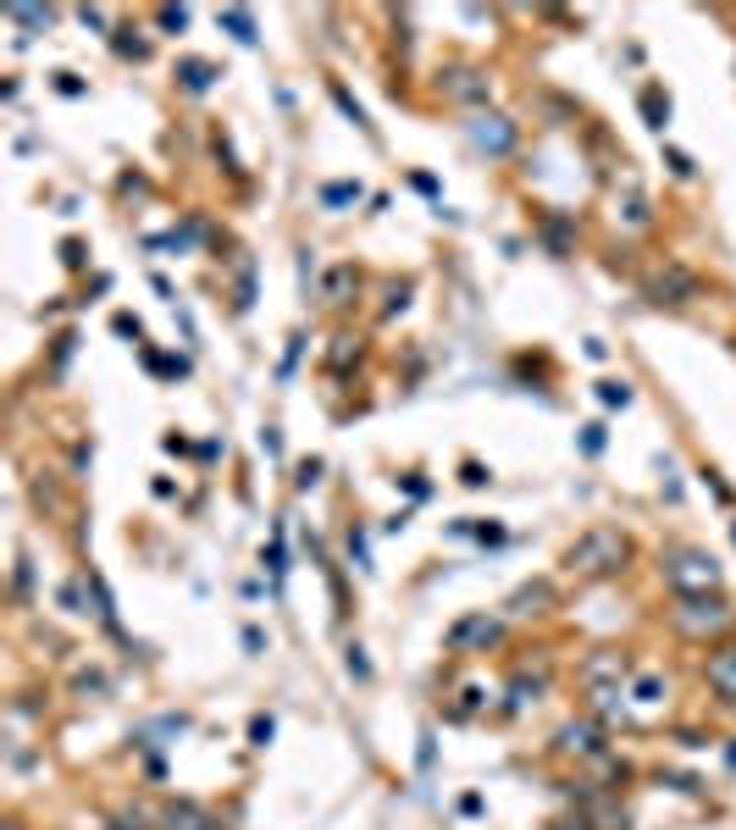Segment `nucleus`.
Wrapping results in <instances>:
<instances>
[{
  "instance_id": "9d476101",
  "label": "nucleus",
  "mask_w": 736,
  "mask_h": 830,
  "mask_svg": "<svg viewBox=\"0 0 736 830\" xmlns=\"http://www.w3.org/2000/svg\"><path fill=\"white\" fill-rule=\"evenodd\" d=\"M360 288V272L349 261H338L333 272L321 277V305H349V294Z\"/></svg>"
},
{
  "instance_id": "39448f33",
  "label": "nucleus",
  "mask_w": 736,
  "mask_h": 830,
  "mask_svg": "<svg viewBox=\"0 0 736 830\" xmlns=\"http://www.w3.org/2000/svg\"><path fill=\"white\" fill-rule=\"evenodd\" d=\"M499 637H504V620H499V615H487V609H482V615H460V620L449 626V648H454V653L493 648Z\"/></svg>"
},
{
  "instance_id": "a211bd4d",
  "label": "nucleus",
  "mask_w": 736,
  "mask_h": 830,
  "mask_svg": "<svg viewBox=\"0 0 736 830\" xmlns=\"http://www.w3.org/2000/svg\"><path fill=\"white\" fill-rule=\"evenodd\" d=\"M642 117H648V128H665L670 122V100L659 95V89H642Z\"/></svg>"
},
{
  "instance_id": "9b49d317",
  "label": "nucleus",
  "mask_w": 736,
  "mask_h": 830,
  "mask_svg": "<svg viewBox=\"0 0 736 830\" xmlns=\"http://www.w3.org/2000/svg\"><path fill=\"white\" fill-rule=\"evenodd\" d=\"M620 676H626V653H593V659L582 664L587 687H609V681L620 687Z\"/></svg>"
},
{
  "instance_id": "2eb2a0df",
  "label": "nucleus",
  "mask_w": 736,
  "mask_h": 830,
  "mask_svg": "<svg viewBox=\"0 0 736 830\" xmlns=\"http://www.w3.org/2000/svg\"><path fill=\"white\" fill-rule=\"evenodd\" d=\"M178 78H183V89H189V95H205V89L216 83V67H211V61H183Z\"/></svg>"
},
{
  "instance_id": "393cba45",
  "label": "nucleus",
  "mask_w": 736,
  "mask_h": 830,
  "mask_svg": "<svg viewBox=\"0 0 736 830\" xmlns=\"http://www.w3.org/2000/svg\"><path fill=\"white\" fill-rule=\"evenodd\" d=\"M598 399H604L609 410H626V404H631V388H626V382H598Z\"/></svg>"
},
{
  "instance_id": "20e7f679",
  "label": "nucleus",
  "mask_w": 736,
  "mask_h": 830,
  "mask_svg": "<svg viewBox=\"0 0 736 830\" xmlns=\"http://www.w3.org/2000/svg\"><path fill=\"white\" fill-rule=\"evenodd\" d=\"M642 294H648L653 305H687V299H698V277H692L687 266L665 261V266H653V272H648Z\"/></svg>"
},
{
  "instance_id": "f704fd0d",
  "label": "nucleus",
  "mask_w": 736,
  "mask_h": 830,
  "mask_svg": "<svg viewBox=\"0 0 736 830\" xmlns=\"http://www.w3.org/2000/svg\"><path fill=\"white\" fill-rule=\"evenodd\" d=\"M316 476H321V460H305V465H299V487H316Z\"/></svg>"
},
{
  "instance_id": "c85d7f7f",
  "label": "nucleus",
  "mask_w": 736,
  "mask_h": 830,
  "mask_svg": "<svg viewBox=\"0 0 736 830\" xmlns=\"http://www.w3.org/2000/svg\"><path fill=\"white\" fill-rule=\"evenodd\" d=\"M161 28H189V12L183 6H161Z\"/></svg>"
},
{
  "instance_id": "ddd939ff",
  "label": "nucleus",
  "mask_w": 736,
  "mask_h": 830,
  "mask_svg": "<svg viewBox=\"0 0 736 830\" xmlns=\"http://www.w3.org/2000/svg\"><path fill=\"white\" fill-rule=\"evenodd\" d=\"M161 825H167V830H222V825H216V819L205 814L200 803H172Z\"/></svg>"
},
{
  "instance_id": "7ed1b4c3",
  "label": "nucleus",
  "mask_w": 736,
  "mask_h": 830,
  "mask_svg": "<svg viewBox=\"0 0 736 830\" xmlns=\"http://www.w3.org/2000/svg\"><path fill=\"white\" fill-rule=\"evenodd\" d=\"M731 620H736V609L725 604L720 593H709V598H681V609H676V631H681V637H698V642L720 637Z\"/></svg>"
},
{
  "instance_id": "6ab92c4d",
  "label": "nucleus",
  "mask_w": 736,
  "mask_h": 830,
  "mask_svg": "<svg viewBox=\"0 0 736 830\" xmlns=\"http://www.w3.org/2000/svg\"><path fill=\"white\" fill-rule=\"evenodd\" d=\"M587 698H593V714L615 720V714H620V698H626V692H620V687H587Z\"/></svg>"
},
{
  "instance_id": "e433bc0d",
  "label": "nucleus",
  "mask_w": 736,
  "mask_h": 830,
  "mask_svg": "<svg viewBox=\"0 0 736 830\" xmlns=\"http://www.w3.org/2000/svg\"><path fill=\"white\" fill-rule=\"evenodd\" d=\"M78 17H84V28H106V12H95V6H84Z\"/></svg>"
},
{
  "instance_id": "aec40b11",
  "label": "nucleus",
  "mask_w": 736,
  "mask_h": 830,
  "mask_svg": "<svg viewBox=\"0 0 736 830\" xmlns=\"http://www.w3.org/2000/svg\"><path fill=\"white\" fill-rule=\"evenodd\" d=\"M355 360H360V344H355V338H333V349H327V366H333V371H349Z\"/></svg>"
},
{
  "instance_id": "2f4dec72",
  "label": "nucleus",
  "mask_w": 736,
  "mask_h": 830,
  "mask_svg": "<svg viewBox=\"0 0 736 830\" xmlns=\"http://www.w3.org/2000/svg\"><path fill=\"white\" fill-rule=\"evenodd\" d=\"M349 676H360V681L371 676V664H366V653H360V648H349Z\"/></svg>"
},
{
  "instance_id": "6e6552de",
  "label": "nucleus",
  "mask_w": 736,
  "mask_h": 830,
  "mask_svg": "<svg viewBox=\"0 0 736 830\" xmlns=\"http://www.w3.org/2000/svg\"><path fill=\"white\" fill-rule=\"evenodd\" d=\"M438 89L449 100H460V106H482V100H487V72H476V67H443L438 72Z\"/></svg>"
},
{
  "instance_id": "f03ea898",
  "label": "nucleus",
  "mask_w": 736,
  "mask_h": 830,
  "mask_svg": "<svg viewBox=\"0 0 736 830\" xmlns=\"http://www.w3.org/2000/svg\"><path fill=\"white\" fill-rule=\"evenodd\" d=\"M720 581H725V570L709 548H670L665 554V587L676 598H709V593H720Z\"/></svg>"
},
{
  "instance_id": "cd10ccee",
  "label": "nucleus",
  "mask_w": 736,
  "mask_h": 830,
  "mask_svg": "<svg viewBox=\"0 0 736 830\" xmlns=\"http://www.w3.org/2000/svg\"><path fill=\"white\" fill-rule=\"evenodd\" d=\"M6 17H17L28 28H50V12H39V6H6Z\"/></svg>"
},
{
  "instance_id": "b1692460",
  "label": "nucleus",
  "mask_w": 736,
  "mask_h": 830,
  "mask_svg": "<svg viewBox=\"0 0 736 830\" xmlns=\"http://www.w3.org/2000/svg\"><path fill=\"white\" fill-rule=\"evenodd\" d=\"M631 698H637V703H665V681H659V676H637Z\"/></svg>"
},
{
  "instance_id": "7c9ffc66",
  "label": "nucleus",
  "mask_w": 736,
  "mask_h": 830,
  "mask_svg": "<svg viewBox=\"0 0 736 830\" xmlns=\"http://www.w3.org/2000/svg\"><path fill=\"white\" fill-rule=\"evenodd\" d=\"M144 825H150V819H144L139 808H133V814H117V819H111V830H144Z\"/></svg>"
},
{
  "instance_id": "f8f14e48",
  "label": "nucleus",
  "mask_w": 736,
  "mask_h": 830,
  "mask_svg": "<svg viewBox=\"0 0 736 830\" xmlns=\"http://www.w3.org/2000/svg\"><path fill=\"white\" fill-rule=\"evenodd\" d=\"M548 604H554V587H548V581H526V587H515L510 615H543Z\"/></svg>"
},
{
  "instance_id": "c9c22d12",
  "label": "nucleus",
  "mask_w": 736,
  "mask_h": 830,
  "mask_svg": "<svg viewBox=\"0 0 736 830\" xmlns=\"http://www.w3.org/2000/svg\"><path fill=\"white\" fill-rule=\"evenodd\" d=\"M61 261H67V266H84V244H61Z\"/></svg>"
},
{
  "instance_id": "0eeeda50",
  "label": "nucleus",
  "mask_w": 736,
  "mask_h": 830,
  "mask_svg": "<svg viewBox=\"0 0 736 830\" xmlns=\"http://www.w3.org/2000/svg\"><path fill=\"white\" fill-rule=\"evenodd\" d=\"M465 133H471V144L476 150H487V155H510L515 150V122L493 117V111H476V117L465 122Z\"/></svg>"
},
{
  "instance_id": "bb28decb",
  "label": "nucleus",
  "mask_w": 736,
  "mask_h": 830,
  "mask_svg": "<svg viewBox=\"0 0 736 830\" xmlns=\"http://www.w3.org/2000/svg\"><path fill=\"white\" fill-rule=\"evenodd\" d=\"M543 233H548V249H554V255H565V249H570V227L565 222H559V216H548V222H543Z\"/></svg>"
},
{
  "instance_id": "423d86ee",
  "label": "nucleus",
  "mask_w": 736,
  "mask_h": 830,
  "mask_svg": "<svg viewBox=\"0 0 736 830\" xmlns=\"http://www.w3.org/2000/svg\"><path fill=\"white\" fill-rule=\"evenodd\" d=\"M554 753H565V759H604V725H598V720H570V725H559Z\"/></svg>"
},
{
  "instance_id": "c756f323",
  "label": "nucleus",
  "mask_w": 736,
  "mask_h": 830,
  "mask_svg": "<svg viewBox=\"0 0 736 830\" xmlns=\"http://www.w3.org/2000/svg\"><path fill=\"white\" fill-rule=\"evenodd\" d=\"M117 50H122V56H133V61H144V56H150V45H144V39H128V34L117 39Z\"/></svg>"
},
{
  "instance_id": "412c9836",
  "label": "nucleus",
  "mask_w": 736,
  "mask_h": 830,
  "mask_svg": "<svg viewBox=\"0 0 736 830\" xmlns=\"http://www.w3.org/2000/svg\"><path fill=\"white\" fill-rule=\"evenodd\" d=\"M355 200H360V183H327V189H321V205H327V211L355 205Z\"/></svg>"
},
{
  "instance_id": "f257e3e1",
  "label": "nucleus",
  "mask_w": 736,
  "mask_h": 830,
  "mask_svg": "<svg viewBox=\"0 0 736 830\" xmlns=\"http://www.w3.org/2000/svg\"><path fill=\"white\" fill-rule=\"evenodd\" d=\"M626 559H631V537L615 532V526H593L565 548V570H576V576H620Z\"/></svg>"
},
{
  "instance_id": "72a5a7b5",
  "label": "nucleus",
  "mask_w": 736,
  "mask_h": 830,
  "mask_svg": "<svg viewBox=\"0 0 736 830\" xmlns=\"http://www.w3.org/2000/svg\"><path fill=\"white\" fill-rule=\"evenodd\" d=\"M250 736H255V747H266V742H272V720H266V714H261V720L250 725Z\"/></svg>"
},
{
  "instance_id": "a878e982",
  "label": "nucleus",
  "mask_w": 736,
  "mask_h": 830,
  "mask_svg": "<svg viewBox=\"0 0 736 830\" xmlns=\"http://www.w3.org/2000/svg\"><path fill=\"white\" fill-rule=\"evenodd\" d=\"M333 100H338V106H344V117H349V122H355V128H366V133H371V122H366V111H360V106H355V100H349V95H344V83H333Z\"/></svg>"
},
{
  "instance_id": "4be33fe9",
  "label": "nucleus",
  "mask_w": 736,
  "mask_h": 830,
  "mask_svg": "<svg viewBox=\"0 0 736 830\" xmlns=\"http://www.w3.org/2000/svg\"><path fill=\"white\" fill-rule=\"evenodd\" d=\"M250 299H255V261L238 255V310H250Z\"/></svg>"
},
{
  "instance_id": "4468645a",
  "label": "nucleus",
  "mask_w": 736,
  "mask_h": 830,
  "mask_svg": "<svg viewBox=\"0 0 736 830\" xmlns=\"http://www.w3.org/2000/svg\"><path fill=\"white\" fill-rule=\"evenodd\" d=\"M543 687H548V670H537V676H515V681H510V709L521 714L526 703L543 698Z\"/></svg>"
},
{
  "instance_id": "473e14b6",
  "label": "nucleus",
  "mask_w": 736,
  "mask_h": 830,
  "mask_svg": "<svg viewBox=\"0 0 736 830\" xmlns=\"http://www.w3.org/2000/svg\"><path fill=\"white\" fill-rule=\"evenodd\" d=\"M582 449H587V454L604 449V427H587V432H582Z\"/></svg>"
},
{
  "instance_id": "dca6fc26",
  "label": "nucleus",
  "mask_w": 736,
  "mask_h": 830,
  "mask_svg": "<svg viewBox=\"0 0 736 830\" xmlns=\"http://www.w3.org/2000/svg\"><path fill=\"white\" fill-rule=\"evenodd\" d=\"M84 576H89V598H95V615H100V626H111V631H117V604H111L106 581H100L95 570H84Z\"/></svg>"
},
{
  "instance_id": "f3484780",
  "label": "nucleus",
  "mask_w": 736,
  "mask_h": 830,
  "mask_svg": "<svg viewBox=\"0 0 736 830\" xmlns=\"http://www.w3.org/2000/svg\"><path fill=\"white\" fill-rule=\"evenodd\" d=\"M216 23H222L227 34L238 39V45H255V17H250V12H233V6H227V12L216 17Z\"/></svg>"
},
{
  "instance_id": "1a4fd4ad",
  "label": "nucleus",
  "mask_w": 736,
  "mask_h": 830,
  "mask_svg": "<svg viewBox=\"0 0 736 830\" xmlns=\"http://www.w3.org/2000/svg\"><path fill=\"white\" fill-rule=\"evenodd\" d=\"M709 687H714V698L736 703V642H720L709 653Z\"/></svg>"
},
{
  "instance_id": "5701e85b",
  "label": "nucleus",
  "mask_w": 736,
  "mask_h": 830,
  "mask_svg": "<svg viewBox=\"0 0 736 830\" xmlns=\"http://www.w3.org/2000/svg\"><path fill=\"white\" fill-rule=\"evenodd\" d=\"M587 819H593L598 830H626V814H620L615 803H593V808H587Z\"/></svg>"
}]
</instances>
